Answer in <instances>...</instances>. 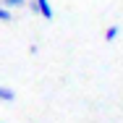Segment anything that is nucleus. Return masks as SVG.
I'll return each mask as SVG.
<instances>
[{"label":"nucleus","mask_w":123,"mask_h":123,"mask_svg":"<svg viewBox=\"0 0 123 123\" xmlns=\"http://www.w3.org/2000/svg\"><path fill=\"white\" fill-rule=\"evenodd\" d=\"M34 5H37V13H42V18H45V21H52V18H55L50 0H34Z\"/></svg>","instance_id":"obj_1"},{"label":"nucleus","mask_w":123,"mask_h":123,"mask_svg":"<svg viewBox=\"0 0 123 123\" xmlns=\"http://www.w3.org/2000/svg\"><path fill=\"white\" fill-rule=\"evenodd\" d=\"M118 37H121V26L118 24H110L107 29H105V42H115Z\"/></svg>","instance_id":"obj_2"},{"label":"nucleus","mask_w":123,"mask_h":123,"mask_svg":"<svg viewBox=\"0 0 123 123\" xmlns=\"http://www.w3.org/2000/svg\"><path fill=\"white\" fill-rule=\"evenodd\" d=\"M16 99V92L11 86H0V102H13Z\"/></svg>","instance_id":"obj_3"},{"label":"nucleus","mask_w":123,"mask_h":123,"mask_svg":"<svg viewBox=\"0 0 123 123\" xmlns=\"http://www.w3.org/2000/svg\"><path fill=\"white\" fill-rule=\"evenodd\" d=\"M0 21H3V24H11V21H13V13H11V8L0 5Z\"/></svg>","instance_id":"obj_4"},{"label":"nucleus","mask_w":123,"mask_h":123,"mask_svg":"<svg viewBox=\"0 0 123 123\" xmlns=\"http://www.w3.org/2000/svg\"><path fill=\"white\" fill-rule=\"evenodd\" d=\"M29 0H3V5L5 8H24Z\"/></svg>","instance_id":"obj_5"},{"label":"nucleus","mask_w":123,"mask_h":123,"mask_svg":"<svg viewBox=\"0 0 123 123\" xmlns=\"http://www.w3.org/2000/svg\"><path fill=\"white\" fill-rule=\"evenodd\" d=\"M0 123H3V121H0Z\"/></svg>","instance_id":"obj_6"}]
</instances>
